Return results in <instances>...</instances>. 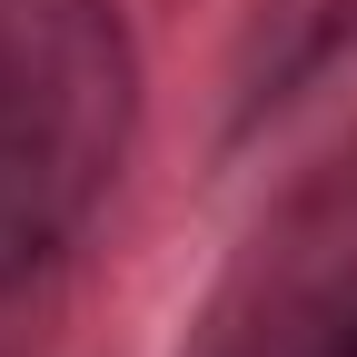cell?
<instances>
[{
	"label": "cell",
	"instance_id": "6da1fadb",
	"mask_svg": "<svg viewBox=\"0 0 357 357\" xmlns=\"http://www.w3.org/2000/svg\"><path fill=\"white\" fill-rule=\"evenodd\" d=\"M139 139V40L119 0H0V298L119 189Z\"/></svg>",
	"mask_w": 357,
	"mask_h": 357
},
{
	"label": "cell",
	"instance_id": "7a4b0ae2",
	"mask_svg": "<svg viewBox=\"0 0 357 357\" xmlns=\"http://www.w3.org/2000/svg\"><path fill=\"white\" fill-rule=\"evenodd\" d=\"M199 357H357V149L258 218Z\"/></svg>",
	"mask_w": 357,
	"mask_h": 357
}]
</instances>
